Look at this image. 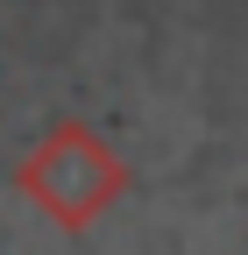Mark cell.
Masks as SVG:
<instances>
[{"mask_svg":"<svg viewBox=\"0 0 248 255\" xmlns=\"http://www.w3.org/2000/svg\"><path fill=\"white\" fill-rule=\"evenodd\" d=\"M14 191L50 220V227L85 234L92 220L128 191V163H121L85 121H57L50 135L36 142V156L14 163Z\"/></svg>","mask_w":248,"mask_h":255,"instance_id":"1","label":"cell"}]
</instances>
